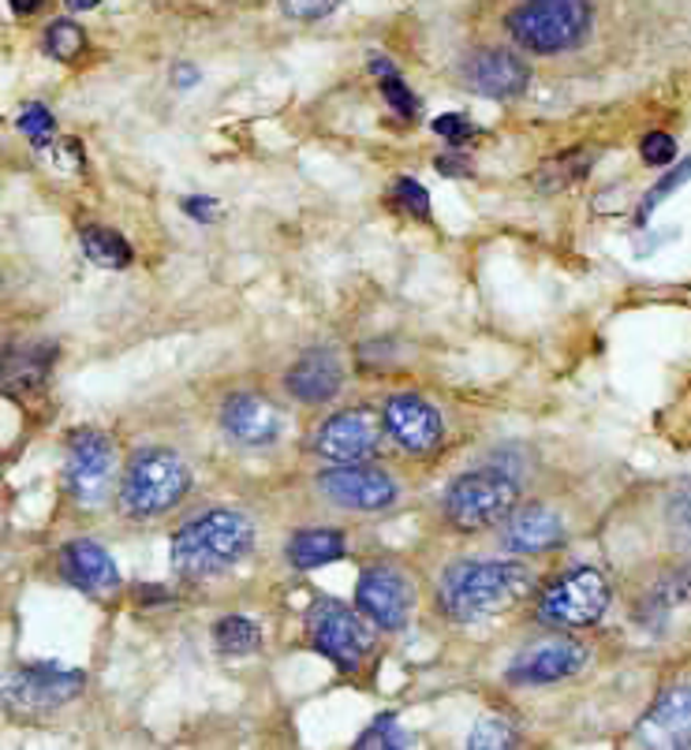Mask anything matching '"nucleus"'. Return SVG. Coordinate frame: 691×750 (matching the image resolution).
Listing matches in <instances>:
<instances>
[{"label":"nucleus","mask_w":691,"mask_h":750,"mask_svg":"<svg viewBox=\"0 0 691 750\" xmlns=\"http://www.w3.org/2000/svg\"><path fill=\"white\" fill-rule=\"evenodd\" d=\"M370 71L381 75V79H389V75H397V71H392V64H389V60H381V57L370 60Z\"/></svg>","instance_id":"41"},{"label":"nucleus","mask_w":691,"mask_h":750,"mask_svg":"<svg viewBox=\"0 0 691 750\" xmlns=\"http://www.w3.org/2000/svg\"><path fill=\"white\" fill-rule=\"evenodd\" d=\"M82 254H87L94 265H101V270H127L135 259L132 243L113 228H87L82 232Z\"/></svg>","instance_id":"23"},{"label":"nucleus","mask_w":691,"mask_h":750,"mask_svg":"<svg viewBox=\"0 0 691 750\" xmlns=\"http://www.w3.org/2000/svg\"><path fill=\"white\" fill-rule=\"evenodd\" d=\"M348 553L344 534L340 530H303L289 542V561L300 572H314V567H325L340 561Z\"/></svg>","instance_id":"21"},{"label":"nucleus","mask_w":691,"mask_h":750,"mask_svg":"<svg viewBox=\"0 0 691 750\" xmlns=\"http://www.w3.org/2000/svg\"><path fill=\"white\" fill-rule=\"evenodd\" d=\"M464 79H467V87L478 90L483 98L505 101V98H519V94L527 90L531 68L519 57H513V52H505V49H483V52H475V57L467 60Z\"/></svg>","instance_id":"17"},{"label":"nucleus","mask_w":691,"mask_h":750,"mask_svg":"<svg viewBox=\"0 0 691 750\" xmlns=\"http://www.w3.org/2000/svg\"><path fill=\"white\" fill-rule=\"evenodd\" d=\"M587 664V646L572 639H546L527 646L519 658L508 664V683L516 688H542V683H557L565 676H576V672Z\"/></svg>","instance_id":"12"},{"label":"nucleus","mask_w":691,"mask_h":750,"mask_svg":"<svg viewBox=\"0 0 691 750\" xmlns=\"http://www.w3.org/2000/svg\"><path fill=\"white\" fill-rule=\"evenodd\" d=\"M191 489V470L168 448H143L132 456L120 481V500L135 519H154L173 512Z\"/></svg>","instance_id":"4"},{"label":"nucleus","mask_w":691,"mask_h":750,"mask_svg":"<svg viewBox=\"0 0 691 750\" xmlns=\"http://www.w3.org/2000/svg\"><path fill=\"white\" fill-rule=\"evenodd\" d=\"M52 359H57V351L49 344L30 348V351H12V355L4 359V384L8 389H35V384L49 378Z\"/></svg>","instance_id":"22"},{"label":"nucleus","mask_w":691,"mask_h":750,"mask_svg":"<svg viewBox=\"0 0 691 750\" xmlns=\"http://www.w3.org/2000/svg\"><path fill=\"white\" fill-rule=\"evenodd\" d=\"M531 594V575L519 564L502 561H464L441 578V608L460 624H483L497 613H508Z\"/></svg>","instance_id":"1"},{"label":"nucleus","mask_w":691,"mask_h":750,"mask_svg":"<svg viewBox=\"0 0 691 750\" xmlns=\"http://www.w3.org/2000/svg\"><path fill=\"white\" fill-rule=\"evenodd\" d=\"M688 179H691V157H688V160H684V165H680V168H673V173H669L665 179H658V184H654L651 191H646V198H643V210H640V217H646V213H651V210L658 206V202H662L665 195H673L677 187H684Z\"/></svg>","instance_id":"33"},{"label":"nucleus","mask_w":691,"mask_h":750,"mask_svg":"<svg viewBox=\"0 0 691 750\" xmlns=\"http://www.w3.org/2000/svg\"><path fill=\"white\" fill-rule=\"evenodd\" d=\"M467 747H471V750H505V747H516V728H508L505 721H497V717H486V721H478L475 732L467 736Z\"/></svg>","instance_id":"29"},{"label":"nucleus","mask_w":691,"mask_h":750,"mask_svg":"<svg viewBox=\"0 0 691 750\" xmlns=\"http://www.w3.org/2000/svg\"><path fill=\"white\" fill-rule=\"evenodd\" d=\"M516 481L505 470H467L445 489V516L460 530H483L516 512Z\"/></svg>","instance_id":"5"},{"label":"nucleus","mask_w":691,"mask_h":750,"mask_svg":"<svg viewBox=\"0 0 691 750\" xmlns=\"http://www.w3.org/2000/svg\"><path fill=\"white\" fill-rule=\"evenodd\" d=\"M665 519H669V534H673L677 549L684 553L691 564V481H680V486L669 493Z\"/></svg>","instance_id":"25"},{"label":"nucleus","mask_w":691,"mask_h":750,"mask_svg":"<svg viewBox=\"0 0 691 750\" xmlns=\"http://www.w3.org/2000/svg\"><path fill=\"white\" fill-rule=\"evenodd\" d=\"M610 608V583L594 567L557 575L538 597V620L549 627H591Z\"/></svg>","instance_id":"6"},{"label":"nucleus","mask_w":691,"mask_h":750,"mask_svg":"<svg viewBox=\"0 0 691 750\" xmlns=\"http://www.w3.org/2000/svg\"><path fill=\"white\" fill-rule=\"evenodd\" d=\"M173 79H176V87H184V90H187V87H195V82H198V71H195V68H176V71H173Z\"/></svg>","instance_id":"39"},{"label":"nucleus","mask_w":691,"mask_h":750,"mask_svg":"<svg viewBox=\"0 0 691 750\" xmlns=\"http://www.w3.org/2000/svg\"><path fill=\"white\" fill-rule=\"evenodd\" d=\"M381 98H386L392 109H397V116H403V120H411L415 113H419V101H415V94L403 87V82L397 79V75H389V79H381Z\"/></svg>","instance_id":"34"},{"label":"nucleus","mask_w":691,"mask_h":750,"mask_svg":"<svg viewBox=\"0 0 691 750\" xmlns=\"http://www.w3.org/2000/svg\"><path fill=\"white\" fill-rule=\"evenodd\" d=\"M306 635H311V646L340 672H356L374 646V631L363 624V616L340 602H314L306 616Z\"/></svg>","instance_id":"7"},{"label":"nucleus","mask_w":691,"mask_h":750,"mask_svg":"<svg viewBox=\"0 0 691 750\" xmlns=\"http://www.w3.org/2000/svg\"><path fill=\"white\" fill-rule=\"evenodd\" d=\"M46 49L57 60H76L79 52L87 49V35H82V27H76L71 19H57V23H49L46 30Z\"/></svg>","instance_id":"27"},{"label":"nucleus","mask_w":691,"mask_h":750,"mask_svg":"<svg viewBox=\"0 0 691 750\" xmlns=\"http://www.w3.org/2000/svg\"><path fill=\"white\" fill-rule=\"evenodd\" d=\"M64 4H68L71 12H87V8H98L101 0H64Z\"/></svg>","instance_id":"42"},{"label":"nucleus","mask_w":691,"mask_h":750,"mask_svg":"<svg viewBox=\"0 0 691 750\" xmlns=\"http://www.w3.org/2000/svg\"><path fill=\"white\" fill-rule=\"evenodd\" d=\"M254 545L251 519L236 508L202 512L173 538V567L184 578H214L236 567Z\"/></svg>","instance_id":"2"},{"label":"nucleus","mask_w":691,"mask_h":750,"mask_svg":"<svg viewBox=\"0 0 691 750\" xmlns=\"http://www.w3.org/2000/svg\"><path fill=\"white\" fill-rule=\"evenodd\" d=\"M434 132L445 135V143H449V146H467L478 135V127L467 120L464 113H445V116L434 120Z\"/></svg>","instance_id":"32"},{"label":"nucleus","mask_w":691,"mask_h":750,"mask_svg":"<svg viewBox=\"0 0 691 750\" xmlns=\"http://www.w3.org/2000/svg\"><path fill=\"white\" fill-rule=\"evenodd\" d=\"M386 430L389 426L381 422L374 411L356 407V411H340L318 426L314 448L329 459V464H367V459L381 448Z\"/></svg>","instance_id":"8"},{"label":"nucleus","mask_w":691,"mask_h":750,"mask_svg":"<svg viewBox=\"0 0 691 750\" xmlns=\"http://www.w3.org/2000/svg\"><path fill=\"white\" fill-rule=\"evenodd\" d=\"M214 642L225 658H247V653L262 646V627L254 624L251 616H225V620H217Z\"/></svg>","instance_id":"24"},{"label":"nucleus","mask_w":691,"mask_h":750,"mask_svg":"<svg viewBox=\"0 0 691 750\" xmlns=\"http://www.w3.org/2000/svg\"><path fill=\"white\" fill-rule=\"evenodd\" d=\"M340 0H281L289 19H325Z\"/></svg>","instance_id":"36"},{"label":"nucleus","mask_w":691,"mask_h":750,"mask_svg":"<svg viewBox=\"0 0 691 750\" xmlns=\"http://www.w3.org/2000/svg\"><path fill=\"white\" fill-rule=\"evenodd\" d=\"M318 489H322V497L333 500L337 508H352V512H381L397 497V481L381 467H363V464H337L333 470H322Z\"/></svg>","instance_id":"11"},{"label":"nucleus","mask_w":691,"mask_h":750,"mask_svg":"<svg viewBox=\"0 0 691 750\" xmlns=\"http://www.w3.org/2000/svg\"><path fill=\"white\" fill-rule=\"evenodd\" d=\"M340 381H344L340 362H337L333 351H325V348L306 351V355L289 370V378H284L289 392L295 396V400H303V403L333 400V396L340 392Z\"/></svg>","instance_id":"20"},{"label":"nucleus","mask_w":691,"mask_h":750,"mask_svg":"<svg viewBox=\"0 0 691 750\" xmlns=\"http://www.w3.org/2000/svg\"><path fill=\"white\" fill-rule=\"evenodd\" d=\"M19 127H23V135H27L38 149L52 146V116H49L46 105H27L23 116H19Z\"/></svg>","instance_id":"30"},{"label":"nucleus","mask_w":691,"mask_h":750,"mask_svg":"<svg viewBox=\"0 0 691 750\" xmlns=\"http://www.w3.org/2000/svg\"><path fill=\"white\" fill-rule=\"evenodd\" d=\"M386 426H389L392 441H397L403 452H415V456L434 452L445 434L438 407H430L422 396H411V392L392 396L386 403Z\"/></svg>","instance_id":"15"},{"label":"nucleus","mask_w":691,"mask_h":750,"mask_svg":"<svg viewBox=\"0 0 691 750\" xmlns=\"http://www.w3.org/2000/svg\"><path fill=\"white\" fill-rule=\"evenodd\" d=\"M60 575L87 594H109L120 586L116 561L101 549L98 542H87V538H79V542H71L60 549Z\"/></svg>","instance_id":"18"},{"label":"nucleus","mask_w":691,"mask_h":750,"mask_svg":"<svg viewBox=\"0 0 691 750\" xmlns=\"http://www.w3.org/2000/svg\"><path fill=\"white\" fill-rule=\"evenodd\" d=\"M635 747L680 750L691 747V683L665 691L640 724H635Z\"/></svg>","instance_id":"14"},{"label":"nucleus","mask_w":691,"mask_h":750,"mask_svg":"<svg viewBox=\"0 0 691 750\" xmlns=\"http://www.w3.org/2000/svg\"><path fill=\"white\" fill-rule=\"evenodd\" d=\"M221 426H225V434L243 448H265L281 437V415H276V407L254 392L228 396L225 407H221Z\"/></svg>","instance_id":"16"},{"label":"nucleus","mask_w":691,"mask_h":750,"mask_svg":"<svg viewBox=\"0 0 691 750\" xmlns=\"http://www.w3.org/2000/svg\"><path fill=\"white\" fill-rule=\"evenodd\" d=\"M438 173H445V176H467L471 168H467V160H460V157H438Z\"/></svg>","instance_id":"38"},{"label":"nucleus","mask_w":691,"mask_h":750,"mask_svg":"<svg viewBox=\"0 0 691 750\" xmlns=\"http://www.w3.org/2000/svg\"><path fill=\"white\" fill-rule=\"evenodd\" d=\"M640 149H643V160H646V165H669V160L677 157V143H673V135H665V132L646 135Z\"/></svg>","instance_id":"35"},{"label":"nucleus","mask_w":691,"mask_h":750,"mask_svg":"<svg viewBox=\"0 0 691 750\" xmlns=\"http://www.w3.org/2000/svg\"><path fill=\"white\" fill-rule=\"evenodd\" d=\"M113 441L105 434H79L68 448V467H64V478H68L71 497L79 500L82 508H98L113 489Z\"/></svg>","instance_id":"9"},{"label":"nucleus","mask_w":691,"mask_h":750,"mask_svg":"<svg viewBox=\"0 0 691 750\" xmlns=\"http://www.w3.org/2000/svg\"><path fill=\"white\" fill-rule=\"evenodd\" d=\"M392 198H397V206L403 213H411V217H427L430 213V195L422 184H415L411 176H400L397 187H392Z\"/></svg>","instance_id":"31"},{"label":"nucleus","mask_w":691,"mask_h":750,"mask_svg":"<svg viewBox=\"0 0 691 750\" xmlns=\"http://www.w3.org/2000/svg\"><path fill=\"white\" fill-rule=\"evenodd\" d=\"M41 4H46V0H12V8L19 16H35Z\"/></svg>","instance_id":"40"},{"label":"nucleus","mask_w":691,"mask_h":750,"mask_svg":"<svg viewBox=\"0 0 691 750\" xmlns=\"http://www.w3.org/2000/svg\"><path fill=\"white\" fill-rule=\"evenodd\" d=\"M356 602L363 608V616L374 620L378 627L397 631L408 624L415 594H411V583L397 567H367V572L359 575Z\"/></svg>","instance_id":"13"},{"label":"nucleus","mask_w":691,"mask_h":750,"mask_svg":"<svg viewBox=\"0 0 691 750\" xmlns=\"http://www.w3.org/2000/svg\"><path fill=\"white\" fill-rule=\"evenodd\" d=\"M591 154L587 149H580V154H568V157H557L553 165H546L538 173V187L542 191H561V187H568V184H576V179H583L587 176V168H591Z\"/></svg>","instance_id":"26"},{"label":"nucleus","mask_w":691,"mask_h":750,"mask_svg":"<svg viewBox=\"0 0 691 750\" xmlns=\"http://www.w3.org/2000/svg\"><path fill=\"white\" fill-rule=\"evenodd\" d=\"M505 549L508 553H546L553 545L565 542V523L561 516L546 505H527V508H516L513 516L505 523V534H502Z\"/></svg>","instance_id":"19"},{"label":"nucleus","mask_w":691,"mask_h":750,"mask_svg":"<svg viewBox=\"0 0 691 750\" xmlns=\"http://www.w3.org/2000/svg\"><path fill=\"white\" fill-rule=\"evenodd\" d=\"M356 747H359V750H374V747L403 750V747H411V736L397 724V713H386V717H378V721L370 724L363 736H359V743H356Z\"/></svg>","instance_id":"28"},{"label":"nucleus","mask_w":691,"mask_h":750,"mask_svg":"<svg viewBox=\"0 0 691 750\" xmlns=\"http://www.w3.org/2000/svg\"><path fill=\"white\" fill-rule=\"evenodd\" d=\"M184 213L195 221H214L217 217V198H184Z\"/></svg>","instance_id":"37"},{"label":"nucleus","mask_w":691,"mask_h":750,"mask_svg":"<svg viewBox=\"0 0 691 750\" xmlns=\"http://www.w3.org/2000/svg\"><path fill=\"white\" fill-rule=\"evenodd\" d=\"M82 683H87L82 672L57 669V664H27V669H19L16 676H8L4 699L12 710L49 713V710H57V705L76 699L82 691Z\"/></svg>","instance_id":"10"},{"label":"nucleus","mask_w":691,"mask_h":750,"mask_svg":"<svg viewBox=\"0 0 691 750\" xmlns=\"http://www.w3.org/2000/svg\"><path fill=\"white\" fill-rule=\"evenodd\" d=\"M594 8L591 0H524L508 16V35L527 52H565L591 35Z\"/></svg>","instance_id":"3"}]
</instances>
